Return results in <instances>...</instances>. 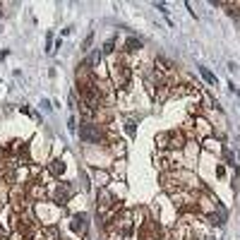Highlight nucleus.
Wrapping results in <instances>:
<instances>
[{
  "mask_svg": "<svg viewBox=\"0 0 240 240\" xmlns=\"http://www.w3.org/2000/svg\"><path fill=\"white\" fill-rule=\"evenodd\" d=\"M79 137H82V142H99L101 139V130L96 127V125H91V122H82V130H79Z\"/></svg>",
  "mask_w": 240,
  "mask_h": 240,
  "instance_id": "1",
  "label": "nucleus"
},
{
  "mask_svg": "<svg viewBox=\"0 0 240 240\" xmlns=\"http://www.w3.org/2000/svg\"><path fill=\"white\" fill-rule=\"evenodd\" d=\"M60 161H53V163H51V166H48V171H51V173H53V176H58V173H60Z\"/></svg>",
  "mask_w": 240,
  "mask_h": 240,
  "instance_id": "4",
  "label": "nucleus"
},
{
  "mask_svg": "<svg viewBox=\"0 0 240 240\" xmlns=\"http://www.w3.org/2000/svg\"><path fill=\"white\" fill-rule=\"evenodd\" d=\"M199 72H202V77H204V79H207V82H209V84H216V77H214V74L209 72L207 67H199Z\"/></svg>",
  "mask_w": 240,
  "mask_h": 240,
  "instance_id": "2",
  "label": "nucleus"
},
{
  "mask_svg": "<svg viewBox=\"0 0 240 240\" xmlns=\"http://www.w3.org/2000/svg\"><path fill=\"white\" fill-rule=\"evenodd\" d=\"M125 46H127L130 51H135V48H142V41H137V38H130V41L125 43Z\"/></svg>",
  "mask_w": 240,
  "mask_h": 240,
  "instance_id": "3",
  "label": "nucleus"
}]
</instances>
